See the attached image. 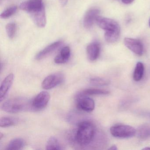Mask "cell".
I'll use <instances>...</instances> for the list:
<instances>
[{
	"label": "cell",
	"mask_w": 150,
	"mask_h": 150,
	"mask_svg": "<svg viewBox=\"0 0 150 150\" xmlns=\"http://www.w3.org/2000/svg\"><path fill=\"white\" fill-rule=\"evenodd\" d=\"M50 96L47 91H42L37 95L32 101L33 110H41L46 107L50 101Z\"/></svg>",
	"instance_id": "52a82bcc"
},
{
	"label": "cell",
	"mask_w": 150,
	"mask_h": 150,
	"mask_svg": "<svg viewBox=\"0 0 150 150\" xmlns=\"http://www.w3.org/2000/svg\"><path fill=\"white\" fill-rule=\"evenodd\" d=\"M17 7L16 6H13L6 8L4 10L1 14V18L3 19H7L15 13L17 10Z\"/></svg>",
	"instance_id": "7402d4cb"
},
{
	"label": "cell",
	"mask_w": 150,
	"mask_h": 150,
	"mask_svg": "<svg viewBox=\"0 0 150 150\" xmlns=\"http://www.w3.org/2000/svg\"><path fill=\"white\" fill-rule=\"evenodd\" d=\"M14 81V75L13 74H10L1 83L0 88V100L2 102L6 98L8 92L13 85Z\"/></svg>",
	"instance_id": "8fae6325"
},
{
	"label": "cell",
	"mask_w": 150,
	"mask_h": 150,
	"mask_svg": "<svg viewBox=\"0 0 150 150\" xmlns=\"http://www.w3.org/2000/svg\"><path fill=\"white\" fill-rule=\"evenodd\" d=\"M110 92L108 91L103 89L97 88H89L86 89L81 93L85 95H106L108 94Z\"/></svg>",
	"instance_id": "ffe728a7"
},
{
	"label": "cell",
	"mask_w": 150,
	"mask_h": 150,
	"mask_svg": "<svg viewBox=\"0 0 150 150\" xmlns=\"http://www.w3.org/2000/svg\"><path fill=\"white\" fill-rule=\"evenodd\" d=\"M59 3L63 7L67 5L68 0H59Z\"/></svg>",
	"instance_id": "d4e9b609"
},
{
	"label": "cell",
	"mask_w": 150,
	"mask_h": 150,
	"mask_svg": "<svg viewBox=\"0 0 150 150\" xmlns=\"http://www.w3.org/2000/svg\"><path fill=\"white\" fill-rule=\"evenodd\" d=\"M47 150H59L63 149L58 140L54 137H52L48 139L46 145Z\"/></svg>",
	"instance_id": "d6986e66"
},
{
	"label": "cell",
	"mask_w": 150,
	"mask_h": 150,
	"mask_svg": "<svg viewBox=\"0 0 150 150\" xmlns=\"http://www.w3.org/2000/svg\"><path fill=\"white\" fill-rule=\"evenodd\" d=\"M1 109L9 113H17L33 110L32 102L27 98L17 97L6 101L1 105Z\"/></svg>",
	"instance_id": "7a4b0ae2"
},
{
	"label": "cell",
	"mask_w": 150,
	"mask_h": 150,
	"mask_svg": "<svg viewBox=\"0 0 150 150\" xmlns=\"http://www.w3.org/2000/svg\"><path fill=\"white\" fill-rule=\"evenodd\" d=\"M96 22L100 28L106 31L105 33H120L119 24L113 19L99 16Z\"/></svg>",
	"instance_id": "277c9868"
},
{
	"label": "cell",
	"mask_w": 150,
	"mask_h": 150,
	"mask_svg": "<svg viewBox=\"0 0 150 150\" xmlns=\"http://www.w3.org/2000/svg\"><path fill=\"white\" fill-rule=\"evenodd\" d=\"M25 142L23 139L17 138L10 141L6 148L7 150H21L24 147Z\"/></svg>",
	"instance_id": "e0dca14e"
},
{
	"label": "cell",
	"mask_w": 150,
	"mask_h": 150,
	"mask_svg": "<svg viewBox=\"0 0 150 150\" xmlns=\"http://www.w3.org/2000/svg\"><path fill=\"white\" fill-rule=\"evenodd\" d=\"M136 132L137 131L135 128L126 125H115L110 128L111 135L117 138H130L135 136Z\"/></svg>",
	"instance_id": "3957f363"
},
{
	"label": "cell",
	"mask_w": 150,
	"mask_h": 150,
	"mask_svg": "<svg viewBox=\"0 0 150 150\" xmlns=\"http://www.w3.org/2000/svg\"><path fill=\"white\" fill-rule=\"evenodd\" d=\"M136 133L141 140H146L150 138V124L146 123L139 127Z\"/></svg>",
	"instance_id": "2e32d148"
},
{
	"label": "cell",
	"mask_w": 150,
	"mask_h": 150,
	"mask_svg": "<svg viewBox=\"0 0 150 150\" xmlns=\"http://www.w3.org/2000/svg\"><path fill=\"white\" fill-rule=\"evenodd\" d=\"M71 56V50L68 46H66L61 50L59 54L54 59L56 64H62L68 61Z\"/></svg>",
	"instance_id": "9a60e30c"
},
{
	"label": "cell",
	"mask_w": 150,
	"mask_h": 150,
	"mask_svg": "<svg viewBox=\"0 0 150 150\" xmlns=\"http://www.w3.org/2000/svg\"><path fill=\"white\" fill-rule=\"evenodd\" d=\"M134 0H121V1L125 4H129L132 3Z\"/></svg>",
	"instance_id": "484cf974"
},
{
	"label": "cell",
	"mask_w": 150,
	"mask_h": 150,
	"mask_svg": "<svg viewBox=\"0 0 150 150\" xmlns=\"http://www.w3.org/2000/svg\"><path fill=\"white\" fill-rule=\"evenodd\" d=\"M90 82L92 85L96 86H104L109 84L106 80L99 78H94L90 79Z\"/></svg>",
	"instance_id": "cb8c5ba5"
},
{
	"label": "cell",
	"mask_w": 150,
	"mask_h": 150,
	"mask_svg": "<svg viewBox=\"0 0 150 150\" xmlns=\"http://www.w3.org/2000/svg\"><path fill=\"white\" fill-rule=\"evenodd\" d=\"M64 79V75L61 73L51 74L44 79L42 82V87L45 90L52 89L61 84Z\"/></svg>",
	"instance_id": "8992f818"
},
{
	"label": "cell",
	"mask_w": 150,
	"mask_h": 150,
	"mask_svg": "<svg viewBox=\"0 0 150 150\" xmlns=\"http://www.w3.org/2000/svg\"><path fill=\"white\" fill-rule=\"evenodd\" d=\"M95 134V127L92 122L81 121L78 124L75 134V140L79 145L86 146L92 142Z\"/></svg>",
	"instance_id": "6da1fadb"
},
{
	"label": "cell",
	"mask_w": 150,
	"mask_h": 150,
	"mask_svg": "<svg viewBox=\"0 0 150 150\" xmlns=\"http://www.w3.org/2000/svg\"><path fill=\"white\" fill-rule=\"evenodd\" d=\"M117 149V146L115 145L112 146H110V148H109V150H116Z\"/></svg>",
	"instance_id": "4316f807"
},
{
	"label": "cell",
	"mask_w": 150,
	"mask_h": 150,
	"mask_svg": "<svg viewBox=\"0 0 150 150\" xmlns=\"http://www.w3.org/2000/svg\"><path fill=\"white\" fill-rule=\"evenodd\" d=\"M144 64L140 62H138L133 73V79L136 81H140L144 76Z\"/></svg>",
	"instance_id": "ac0fdd59"
},
{
	"label": "cell",
	"mask_w": 150,
	"mask_h": 150,
	"mask_svg": "<svg viewBox=\"0 0 150 150\" xmlns=\"http://www.w3.org/2000/svg\"><path fill=\"white\" fill-rule=\"evenodd\" d=\"M100 11L97 8H93L89 9L85 14L83 19V25L86 29H90L96 22L97 17L99 16Z\"/></svg>",
	"instance_id": "30bf717a"
},
{
	"label": "cell",
	"mask_w": 150,
	"mask_h": 150,
	"mask_svg": "<svg viewBox=\"0 0 150 150\" xmlns=\"http://www.w3.org/2000/svg\"><path fill=\"white\" fill-rule=\"evenodd\" d=\"M146 117H148L149 119H150V112L146 113Z\"/></svg>",
	"instance_id": "83f0119b"
},
{
	"label": "cell",
	"mask_w": 150,
	"mask_h": 150,
	"mask_svg": "<svg viewBox=\"0 0 150 150\" xmlns=\"http://www.w3.org/2000/svg\"><path fill=\"white\" fill-rule=\"evenodd\" d=\"M143 149H144V150H147V149H148V150H150V147H145V148H143Z\"/></svg>",
	"instance_id": "f1b7e54d"
},
{
	"label": "cell",
	"mask_w": 150,
	"mask_h": 150,
	"mask_svg": "<svg viewBox=\"0 0 150 150\" xmlns=\"http://www.w3.org/2000/svg\"><path fill=\"white\" fill-rule=\"evenodd\" d=\"M76 106L79 110L90 112L94 110L95 103L92 98L88 97L87 95L81 93L77 97Z\"/></svg>",
	"instance_id": "5b68a950"
},
{
	"label": "cell",
	"mask_w": 150,
	"mask_h": 150,
	"mask_svg": "<svg viewBox=\"0 0 150 150\" xmlns=\"http://www.w3.org/2000/svg\"><path fill=\"white\" fill-rule=\"evenodd\" d=\"M45 8L43 0H27L21 3L20 8L29 14Z\"/></svg>",
	"instance_id": "ba28073f"
},
{
	"label": "cell",
	"mask_w": 150,
	"mask_h": 150,
	"mask_svg": "<svg viewBox=\"0 0 150 150\" xmlns=\"http://www.w3.org/2000/svg\"><path fill=\"white\" fill-rule=\"evenodd\" d=\"M125 45L132 52L138 55L141 56L144 52V47L141 42L137 39L126 38L124 40Z\"/></svg>",
	"instance_id": "9c48e42d"
},
{
	"label": "cell",
	"mask_w": 150,
	"mask_h": 150,
	"mask_svg": "<svg viewBox=\"0 0 150 150\" xmlns=\"http://www.w3.org/2000/svg\"><path fill=\"white\" fill-rule=\"evenodd\" d=\"M16 30V25L15 23L12 22L7 24L6 31L8 36L10 39H13L15 35Z\"/></svg>",
	"instance_id": "44dd1931"
},
{
	"label": "cell",
	"mask_w": 150,
	"mask_h": 150,
	"mask_svg": "<svg viewBox=\"0 0 150 150\" xmlns=\"http://www.w3.org/2000/svg\"><path fill=\"white\" fill-rule=\"evenodd\" d=\"M16 122L11 117H4L0 120V126L3 128L10 127L15 124Z\"/></svg>",
	"instance_id": "603a6c76"
},
{
	"label": "cell",
	"mask_w": 150,
	"mask_h": 150,
	"mask_svg": "<svg viewBox=\"0 0 150 150\" xmlns=\"http://www.w3.org/2000/svg\"><path fill=\"white\" fill-rule=\"evenodd\" d=\"M62 43V42L59 41L49 45L37 54L35 57L36 59L41 60L49 56L57 50L61 45Z\"/></svg>",
	"instance_id": "7c38bea8"
},
{
	"label": "cell",
	"mask_w": 150,
	"mask_h": 150,
	"mask_svg": "<svg viewBox=\"0 0 150 150\" xmlns=\"http://www.w3.org/2000/svg\"><path fill=\"white\" fill-rule=\"evenodd\" d=\"M100 47L97 42H93L89 44L86 48L87 55L88 59L94 61L97 59L100 55Z\"/></svg>",
	"instance_id": "5bb4252c"
},
{
	"label": "cell",
	"mask_w": 150,
	"mask_h": 150,
	"mask_svg": "<svg viewBox=\"0 0 150 150\" xmlns=\"http://www.w3.org/2000/svg\"><path fill=\"white\" fill-rule=\"evenodd\" d=\"M35 24L40 28H44L46 24L45 7L30 14Z\"/></svg>",
	"instance_id": "4fadbf2b"
},
{
	"label": "cell",
	"mask_w": 150,
	"mask_h": 150,
	"mask_svg": "<svg viewBox=\"0 0 150 150\" xmlns=\"http://www.w3.org/2000/svg\"><path fill=\"white\" fill-rule=\"evenodd\" d=\"M149 27H150V20H149Z\"/></svg>",
	"instance_id": "f546056e"
}]
</instances>
